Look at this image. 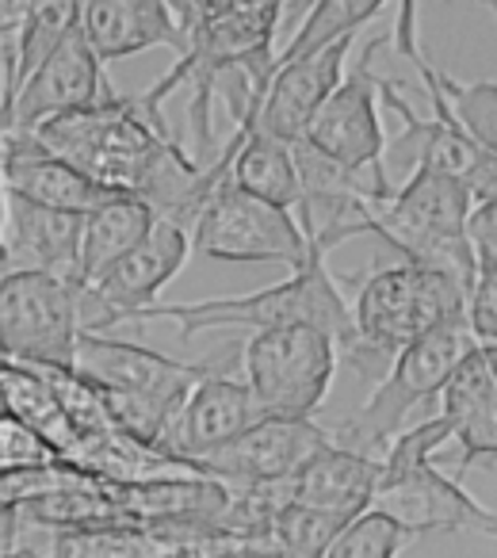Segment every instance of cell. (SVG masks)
<instances>
[{
	"label": "cell",
	"mask_w": 497,
	"mask_h": 558,
	"mask_svg": "<svg viewBox=\"0 0 497 558\" xmlns=\"http://www.w3.org/2000/svg\"><path fill=\"white\" fill-rule=\"evenodd\" d=\"M466 295L471 288L456 276L398 256V264H383L360 283L352 303L356 337L344 344L341 356L364 379H383L398 352L421 333L466 322Z\"/></svg>",
	"instance_id": "obj_1"
},
{
	"label": "cell",
	"mask_w": 497,
	"mask_h": 558,
	"mask_svg": "<svg viewBox=\"0 0 497 558\" xmlns=\"http://www.w3.org/2000/svg\"><path fill=\"white\" fill-rule=\"evenodd\" d=\"M54 154L70 157L96 180L138 195L142 180L165 149L177 146L157 100L108 93L88 108H73L32 126Z\"/></svg>",
	"instance_id": "obj_2"
},
{
	"label": "cell",
	"mask_w": 497,
	"mask_h": 558,
	"mask_svg": "<svg viewBox=\"0 0 497 558\" xmlns=\"http://www.w3.org/2000/svg\"><path fill=\"white\" fill-rule=\"evenodd\" d=\"M326 256L314 248L311 260L291 268V276L272 288L248 291V295H218L199 303H157L149 322H172L180 337L207 333V329H280V326H318L349 344L356 337V318L344 303L337 279L329 276Z\"/></svg>",
	"instance_id": "obj_3"
},
{
	"label": "cell",
	"mask_w": 497,
	"mask_h": 558,
	"mask_svg": "<svg viewBox=\"0 0 497 558\" xmlns=\"http://www.w3.org/2000/svg\"><path fill=\"white\" fill-rule=\"evenodd\" d=\"M474 199L456 172L421 161L402 187L375 210V233L390 253L425 268L448 271L471 288L478 276V248L466 233Z\"/></svg>",
	"instance_id": "obj_4"
},
{
	"label": "cell",
	"mask_w": 497,
	"mask_h": 558,
	"mask_svg": "<svg viewBox=\"0 0 497 558\" xmlns=\"http://www.w3.org/2000/svg\"><path fill=\"white\" fill-rule=\"evenodd\" d=\"M474 333L466 322H451V326H436L410 341L395 356L383 379H375V390L360 410L337 421L329 433L337 444L364 456L383 459L398 433L410 425V417L425 405L440 402V390L448 383L451 367L474 349Z\"/></svg>",
	"instance_id": "obj_5"
},
{
	"label": "cell",
	"mask_w": 497,
	"mask_h": 558,
	"mask_svg": "<svg viewBox=\"0 0 497 558\" xmlns=\"http://www.w3.org/2000/svg\"><path fill=\"white\" fill-rule=\"evenodd\" d=\"M192 253L230 264H299L314 245L291 207L268 203L226 177L192 222Z\"/></svg>",
	"instance_id": "obj_6"
},
{
	"label": "cell",
	"mask_w": 497,
	"mask_h": 558,
	"mask_svg": "<svg viewBox=\"0 0 497 558\" xmlns=\"http://www.w3.org/2000/svg\"><path fill=\"white\" fill-rule=\"evenodd\" d=\"M81 283L54 271H0V356L73 367L81 344Z\"/></svg>",
	"instance_id": "obj_7"
},
{
	"label": "cell",
	"mask_w": 497,
	"mask_h": 558,
	"mask_svg": "<svg viewBox=\"0 0 497 558\" xmlns=\"http://www.w3.org/2000/svg\"><path fill=\"white\" fill-rule=\"evenodd\" d=\"M241 360L248 387L272 417H314L334 387L341 344L318 326L253 329Z\"/></svg>",
	"instance_id": "obj_8"
},
{
	"label": "cell",
	"mask_w": 497,
	"mask_h": 558,
	"mask_svg": "<svg viewBox=\"0 0 497 558\" xmlns=\"http://www.w3.org/2000/svg\"><path fill=\"white\" fill-rule=\"evenodd\" d=\"M187 256H192V230L157 215L146 241L81 283V326L108 333L123 322H149V311Z\"/></svg>",
	"instance_id": "obj_9"
},
{
	"label": "cell",
	"mask_w": 497,
	"mask_h": 558,
	"mask_svg": "<svg viewBox=\"0 0 497 558\" xmlns=\"http://www.w3.org/2000/svg\"><path fill=\"white\" fill-rule=\"evenodd\" d=\"M390 47V32H379L364 43L356 65H349L341 85L329 93V100L311 119L303 138L326 149L329 157L349 165H372L387 157V134H383L379 100H383V73L375 70L379 50Z\"/></svg>",
	"instance_id": "obj_10"
},
{
	"label": "cell",
	"mask_w": 497,
	"mask_h": 558,
	"mask_svg": "<svg viewBox=\"0 0 497 558\" xmlns=\"http://www.w3.org/2000/svg\"><path fill=\"white\" fill-rule=\"evenodd\" d=\"M372 505L395 512L413 535L425 532H478L497 539V512L478 505L463 489L459 474H444L436 459H417L410 466H383Z\"/></svg>",
	"instance_id": "obj_11"
},
{
	"label": "cell",
	"mask_w": 497,
	"mask_h": 558,
	"mask_svg": "<svg viewBox=\"0 0 497 558\" xmlns=\"http://www.w3.org/2000/svg\"><path fill=\"white\" fill-rule=\"evenodd\" d=\"M334 440L329 428L314 417H265L222 448L195 459V471L215 474L226 486H253V482L291 478L318 448Z\"/></svg>",
	"instance_id": "obj_12"
},
{
	"label": "cell",
	"mask_w": 497,
	"mask_h": 558,
	"mask_svg": "<svg viewBox=\"0 0 497 558\" xmlns=\"http://www.w3.org/2000/svg\"><path fill=\"white\" fill-rule=\"evenodd\" d=\"M116 88L108 85L100 54L93 50L81 24L20 81L16 96L4 104V126H39L43 119L104 100Z\"/></svg>",
	"instance_id": "obj_13"
},
{
	"label": "cell",
	"mask_w": 497,
	"mask_h": 558,
	"mask_svg": "<svg viewBox=\"0 0 497 558\" xmlns=\"http://www.w3.org/2000/svg\"><path fill=\"white\" fill-rule=\"evenodd\" d=\"M0 177H4L9 192H20L58 210H77V215H88L104 199L123 192V187L96 180L70 157L54 154L32 126H4V134H0Z\"/></svg>",
	"instance_id": "obj_14"
},
{
	"label": "cell",
	"mask_w": 497,
	"mask_h": 558,
	"mask_svg": "<svg viewBox=\"0 0 497 558\" xmlns=\"http://www.w3.org/2000/svg\"><path fill=\"white\" fill-rule=\"evenodd\" d=\"M77 367L81 375L104 383V387L131 390V395L154 398L172 410L184 405V398L192 395V387L210 372L207 364H180V360L165 356L157 349L134 341H116L108 333L85 329L77 344Z\"/></svg>",
	"instance_id": "obj_15"
},
{
	"label": "cell",
	"mask_w": 497,
	"mask_h": 558,
	"mask_svg": "<svg viewBox=\"0 0 497 558\" xmlns=\"http://www.w3.org/2000/svg\"><path fill=\"white\" fill-rule=\"evenodd\" d=\"M81 230L85 215L35 203L4 187L0 271H54L81 283Z\"/></svg>",
	"instance_id": "obj_16"
},
{
	"label": "cell",
	"mask_w": 497,
	"mask_h": 558,
	"mask_svg": "<svg viewBox=\"0 0 497 558\" xmlns=\"http://www.w3.org/2000/svg\"><path fill=\"white\" fill-rule=\"evenodd\" d=\"M265 417H272V413L265 410L257 390L248 387V379L241 383L226 379L218 372H207L192 387V395L184 398V405H180L169 440H165V451L184 459L187 466H195L199 456L222 448L226 440L241 436L245 428H253Z\"/></svg>",
	"instance_id": "obj_17"
},
{
	"label": "cell",
	"mask_w": 497,
	"mask_h": 558,
	"mask_svg": "<svg viewBox=\"0 0 497 558\" xmlns=\"http://www.w3.org/2000/svg\"><path fill=\"white\" fill-rule=\"evenodd\" d=\"M352 43H356V35H341V39L326 43L318 50H306V54L288 58V62H276L272 85H268L265 108H260L257 119L260 131L288 142L303 138L311 119L318 116V108L341 85Z\"/></svg>",
	"instance_id": "obj_18"
},
{
	"label": "cell",
	"mask_w": 497,
	"mask_h": 558,
	"mask_svg": "<svg viewBox=\"0 0 497 558\" xmlns=\"http://www.w3.org/2000/svg\"><path fill=\"white\" fill-rule=\"evenodd\" d=\"M81 32L88 35L104 65L157 47H169L177 54L187 50V24L169 0H85Z\"/></svg>",
	"instance_id": "obj_19"
},
{
	"label": "cell",
	"mask_w": 497,
	"mask_h": 558,
	"mask_svg": "<svg viewBox=\"0 0 497 558\" xmlns=\"http://www.w3.org/2000/svg\"><path fill=\"white\" fill-rule=\"evenodd\" d=\"M383 478V459L352 451L344 444L329 440L326 448H318L295 474L288 478L291 497L299 501L322 505V509H337L356 517L360 509H367L379 489Z\"/></svg>",
	"instance_id": "obj_20"
},
{
	"label": "cell",
	"mask_w": 497,
	"mask_h": 558,
	"mask_svg": "<svg viewBox=\"0 0 497 558\" xmlns=\"http://www.w3.org/2000/svg\"><path fill=\"white\" fill-rule=\"evenodd\" d=\"M238 149H233V184L260 195L268 203L299 210L303 203V172H299L295 146L288 138L260 131V126H233Z\"/></svg>",
	"instance_id": "obj_21"
},
{
	"label": "cell",
	"mask_w": 497,
	"mask_h": 558,
	"mask_svg": "<svg viewBox=\"0 0 497 558\" xmlns=\"http://www.w3.org/2000/svg\"><path fill=\"white\" fill-rule=\"evenodd\" d=\"M154 222V203H146L134 192H119L111 199H104L100 207L88 210L85 230H81V283L88 276H96V271H104L111 260H119L123 253H131L138 241H146Z\"/></svg>",
	"instance_id": "obj_22"
},
{
	"label": "cell",
	"mask_w": 497,
	"mask_h": 558,
	"mask_svg": "<svg viewBox=\"0 0 497 558\" xmlns=\"http://www.w3.org/2000/svg\"><path fill=\"white\" fill-rule=\"evenodd\" d=\"M349 520V512L322 509V505L288 497L276 509L272 524H268V539H272V550H280V555H329V547H334V539Z\"/></svg>",
	"instance_id": "obj_23"
},
{
	"label": "cell",
	"mask_w": 497,
	"mask_h": 558,
	"mask_svg": "<svg viewBox=\"0 0 497 558\" xmlns=\"http://www.w3.org/2000/svg\"><path fill=\"white\" fill-rule=\"evenodd\" d=\"M390 0H311L306 4L303 24L295 27L288 47L276 54V62H288V58H299L306 50H318L326 43L341 39V35H356L364 24H372Z\"/></svg>",
	"instance_id": "obj_24"
},
{
	"label": "cell",
	"mask_w": 497,
	"mask_h": 558,
	"mask_svg": "<svg viewBox=\"0 0 497 558\" xmlns=\"http://www.w3.org/2000/svg\"><path fill=\"white\" fill-rule=\"evenodd\" d=\"M413 539H417L413 527H405L395 512L379 509V505H367V509H360L341 527V535L329 547V558H390L410 547Z\"/></svg>",
	"instance_id": "obj_25"
},
{
	"label": "cell",
	"mask_w": 497,
	"mask_h": 558,
	"mask_svg": "<svg viewBox=\"0 0 497 558\" xmlns=\"http://www.w3.org/2000/svg\"><path fill=\"white\" fill-rule=\"evenodd\" d=\"M81 4H85V0H32V16H27V24H24V39H20L16 88H20V81L81 24Z\"/></svg>",
	"instance_id": "obj_26"
},
{
	"label": "cell",
	"mask_w": 497,
	"mask_h": 558,
	"mask_svg": "<svg viewBox=\"0 0 497 558\" xmlns=\"http://www.w3.org/2000/svg\"><path fill=\"white\" fill-rule=\"evenodd\" d=\"M436 81L444 88L451 116L463 123V131L482 149L497 154V81H456L444 70H436Z\"/></svg>",
	"instance_id": "obj_27"
},
{
	"label": "cell",
	"mask_w": 497,
	"mask_h": 558,
	"mask_svg": "<svg viewBox=\"0 0 497 558\" xmlns=\"http://www.w3.org/2000/svg\"><path fill=\"white\" fill-rule=\"evenodd\" d=\"M494 395H497V383H494V372H489V364H486V352H482V344H474V349L466 352L456 367H451L436 410L448 413L451 421H463L466 413L478 410V405Z\"/></svg>",
	"instance_id": "obj_28"
},
{
	"label": "cell",
	"mask_w": 497,
	"mask_h": 558,
	"mask_svg": "<svg viewBox=\"0 0 497 558\" xmlns=\"http://www.w3.org/2000/svg\"><path fill=\"white\" fill-rule=\"evenodd\" d=\"M456 474L463 478L474 466H497V395L486 398L478 410H471L463 421H456Z\"/></svg>",
	"instance_id": "obj_29"
},
{
	"label": "cell",
	"mask_w": 497,
	"mask_h": 558,
	"mask_svg": "<svg viewBox=\"0 0 497 558\" xmlns=\"http://www.w3.org/2000/svg\"><path fill=\"white\" fill-rule=\"evenodd\" d=\"M62 459H65L62 451L35 425H27L24 417H16V413L0 417V474L50 466V463H62Z\"/></svg>",
	"instance_id": "obj_30"
},
{
	"label": "cell",
	"mask_w": 497,
	"mask_h": 558,
	"mask_svg": "<svg viewBox=\"0 0 497 558\" xmlns=\"http://www.w3.org/2000/svg\"><path fill=\"white\" fill-rule=\"evenodd\" d=\"M466 326L478 344H497V268L478 260V276L466 295Z\"/></svg>",
	"instance_id": "obj_31"
},
{
	"label": "cell",
	"mask_w": 497,
	"mask_h": 558,
	"mask_svg": "<svg viewBox=\"0 0 497 558\" xmlns=\"http://www.w3.org/2000/svg\"><path fill=\"white\" fill-rule=\"evenodd\" d=\"M466 233H471L478 256L497 253V195H489L486 203H478V207L471 210V218H466Z\"/></svg>",
	"instance_id": "obj_32"
},
{
	"label": "cell",
	"mask_w": 497,
	"mask_h": 558,
	"mask_svg": "<svg viewBox=\"0 0 497 558\" xmlns=\"http://www.w3.org/2000/svg\"><path fill=\"white\" fill-rule=\"evenodd\" d=\"M20 524H24V517H20V505L0 501V555H16Z\"/></svg>",
	"instance_id": "obj_33"
},
{
	"label": "cell",
	"mask_w": 497,
	"mask_h": 558,
	"mask_svg": "<svg viewBox=\"0 0 497 558\" xmlns=\"http://www.w3.org/2000/svg\"><path fill=\"white\" fill-rule=\"evenodd\" d=\"M482 352H486V364H489V372H494V383H497V344H482Z\"/></svg>",
	"instance_id": "obj_34"
},
{
	"label": "cell",
	"mask_w": 497,
	"mask_h": 558,
	"mask_svg": "<svg viewBox=\"0 0 497 558\" xmlns=\"http://www.w3.org/2000/svg\"><path fill=\"white\" fill-rule=\"evenodd\" d=\"M169 4L180 12V20H184V24H187V20H192V0H169Z\"/></svg>",
	"instance_id": "obj_35"
},
{
	"label": "cell",
	"mask_w": 497,
	"mask_h": 558,
	"mask_svg": "<svg viewBox=\"0 0 497 558\" xmlns=\"http://www.w3.org/2000/svg\"><path fill=\"white\" fill-rule=\"evenodd\" d=\"M12 405H9V395H4V383H0V417H9Z\"/></svg>",
	"instance_id": "obj_36"
},
{
	"label": "cell",
	"mask_w": 497,
	"mask_h": 558,
	"mask_svg": "<svg viewBox=\"0 0 497 558\" xmlns=\"http://www.w3.org/2000/svg\"><path fill=\"white\" fill-rule=\"evenodd\" d=\"M0 134H4V123H0ZM0 226H4V177H0Z\"/></svg>",
	"instance_id": "obj_37"
},
{
	"label": "cell",
	"mask_w": 497,
	"mask_h": 558,
	"mask_svg": "<svg viewBox=\"0 0 497 558\" xmlns=\"http://www.w3.org/2000/svg\"><path fill=\"white\" fill-rule=\"evenodd\" d=\"M482 4H486V9H489V16L497 20V0H482Z\"/></svg>",
	"instance_id": "obj_38"
},
{
	"label": "cell",
	"mask_w": 497,
	"mask_h": 558,
	"mask_svg": "<svg viewBox=\"0 0 497 558\" xmlns=\"http://www.w3.org/2000/svg\"><path fill=\"white\" fill-rule=\"evenodd\" d=\"M478 260H489V264H494V268H497V253H482Z\"/></svg>",
	"instance_id": "obj_39"
},
{
	"label": "cell",
	"mask_w": 497,
	"mask_h": 558,
	"mask_svg": "<svg viewBox=\"0 0 497 558\" xmlns=\"http://www.w3.org/2000/svg\"><path fill=\"white\" fill-rule=\"evenodd\" d=\"M0 123H4V88H0Z\"/></svg>",
	"instance_id": "obj_40"
}]
</instances>
